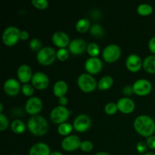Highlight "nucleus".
I'll use <instances>...</instances> for the list:
<instances>
[{"instance_id": "nucleus-1", "label": "nucleus", "mask_w": 155, "mask_h": 155, "mask_svg": "<svg viewBox=\"0 0 155 155\" xmlns=\"http://www.w3.org/2000/svg\"><path fill=\"white\" fill-rule=\"evenodd\" d=\"M133 126L136 131L144 137H150L155 132V122L148 115H140L135 119Z\"/></svg>"}, {"instance_id": "nucleus-2", "label": "nucleus", "mask_w": 155, "mask_h": 155, "mask_svg": "<svg viewBox=\"0 0 155 155\" xmlns=\"http://www.w3.org/2000/svg\"><path fill=\"white\" fill-rule=\"evenodd\" d=\"M27 127L30 133L34 136H44L48 132V122L40 115L32 116L27 122Z\"/></svg>"}, {"instance_id": "nucleus-3", "label": "nucleus", "mask_w": 155, "mask_h": 155, "mask_svg": "<svg viewBox=\"0 0 155 155\" xmlns=\"http://www.w3.org/2000/svg\"><path fill=\"white\" fill-rule=\"evenodd\" d=\"M56 53L57 52L52 47H43L42 49L38 51L36 54V59L41 64L45 66L50 65L55 61V58H57Z\"/></svg>"}, {"instance_id": "nucleus-4", "label": "nucleus", "mask_w": 155, "mask_h": 155, "mask_svg": "<svg viewBox=\"0 0 155 155\" xmlns=\"http://www.w3.org/2000/svg\"><path fill=\"white\" fill-rule=\"evenodd\" d=\"M77 84L84 92H91L98 86L95 79L89 74H82L77 78Z\"/></svg>"}, {"instance_id": "nucleus-5", "label": "nucleus", "mask_w": 155, "mask_h": 155, "mask_svg": "<svg viewBox=\"0 0 155 155\" xmlns=\"http://www.w3.org/2000/svg\"><path fill=\"white\" fill-rule=\"evenodd\" d=\"M121 55V48L116 44H110L104 48L102 52L103 59L106 62L113 63L117 61Z\"/></svg>"}, {"instance_id": "nucleus-6", "label": "nucleus", "mask_w": 155, "mask_h": 155, "mask_svg": "<svg viewBox=\"0 0 155 155\" xmlns=\"http://www.w3.org/2000/svg\"><path fill=\"white\" fill-rule=\"evenodd\" d=\"M70 116V111L66 107L57 106L52 109L50 114V118L51 121L56 124H61L65 123Z\"/></svg>"}, {"instance_id": "nucleus-7", "label": "nucleus", "mask_w": 155, "mask_h": 155, "mask_svg": "<svg viewBox=\"0 0 155 155\" xmlns=\"http://www.w3.org/2000/svg\"><path fill=\"white\" fill-rule=\"evenodd\" d=\"M20 30L15 27H8L2 33V41L5 45L12 46L18 42L20 39Z\"/></svg>"}, {"instance_id": "nucleus-8", "label": "nucleus", "mask_w": 155, "mask_h": 155, "mask_svg": "<svg viewBox=\"0 0 155 155\" xmlns=\"http://www.w3.org/2000/svg\"><path fill=\"white\" fill-rule=\"evenodd\" d=\"M133 92L137 95L145 96L151 92L152 84L149 80L145 79H139L133 83Z\"/></svg>"}, {"instance_id": "nucleus-9", "label": "nucleus", "mask_w": 155, "mask_h": 155, "mask_svg": "<svg viewBox=\"0 0 155 155\" xmlns=\"http://www.w3.org/2000/svg\"><path fill=\"white\" fill-rule=\"evenodd\" d=\"M81 140L80 137L75 135L68 136L62 140L61 147L66 151H74L80 148Z\"/></svg>"}, {"instance_id": "nucleus-10", "label": "nucleus", "mask_w": 155, "mask_h": 155, "mask_svg": "<svg viewBox=\"0 0 155 155\" xmlns=\"http://www.w3.org/2000/svg\"><path fill=\"white\" fill-rule=\"evenodd\" d=\"M32 85L36 89L42 90L46 89L49 85V78L45 74L42 72L35 73L32 77Z\"/></svg>"}, {"instance_id": "nucleus-11", "label": "nucleus", "mask_w": 155, "mask_h": 155, "mask_svg": "<svg viewBox=\"0 0 155 155\" xmlns=\"http://www.w3.org/2000/svg\"><path fill=\"white\" fill-rule=\"evenodd\" d=\"M42 108V101L38 97H30L25 104V110L30 114L35 116L41 111Z\"/></svg>"}, {"instance_id": "nucleus-12", "label": "nucleus", "mask_w": 155, "mask_h": 155, "mask_svg": "<svg viewBox=\"0 0 155 155\" xmlns=\"http://www.w3.org/2000/svg\"><path fill=\"white\" fill-rule=\"evenodd\" d=\"M91 119L86 114H80L75 118L74 121V128L77 131L83 133L89 130L91 127Z\"/></svg>"}, {"instance_id": "nucleus-13", "label": "nucleus", "mask_w": 155, "mask_h": 155, "mask_svg": "<svg viewBox=\"0 0 155 155\" xmlns=\"http://www.w3.org/2000/svg\"><path fill=\"white\" fill-rule=\"evenodd\" d=\"M102 68V62L98 57H90L85 63V69L89 74H97Z\"/></svg>"}, {"instance_id": "nucleus-14", "label": "nucleus", "mask_w": 155, "mask_h": 155, "mask_svg": "<svg viewBox=\"0 0 155 155\" xmlns=\"http://www.w3.org/2000/svg\"><path fill=\"white\" fill-rule=\"evenodd\" d=\"M143 65V61L141 58L136 54H131L127 57L126 60V66L127 69L131 72H137Z\"/></svg>"}, {"instance_id": "nucleus-15", "label": "nucleus", "mask_w": 155, "mask_h": 155, "mask_svg": "<svg viewBox=\"0 0 155 155\" xmlns=\"http://www.w3.org/2000/svg\"><path fill=\"white\" fill-rule=\"evenodd\" d=\"M5 92L10 96H15L19 93L21 90V86L20 83L16 79L10 78L8 79L4 83L3 86Z\"/></svg>"}, {"instance_id": "nucleus-16", "label": "nucleus", "mask_w": 155, "mask_h": 155, "mask_svg": "<svg viewBox=\"0 0 155 155\" xmlns=\"http://www.w3.org/2000/svg\"><path fill=\"white\" fill-rule=\"evenodd\" d=\"M118 110L124 114H130L135 110V102L133 99L127 97L121 98L120 99L118 100L117 103Z\"/></svg>"}, {"instance_id": "nucleus-17", "label": "nucleus", "mask_w": 155, "mask_h": 155, "mask_svg": "<svg viewBox=\"0 0 155 155\" xmlns=\"http://www.w3.org/2000/svg\"><path fill=\"white\" fill-rule=\"evenodd\" d=\"M18 80L23 83L24 84L28 83L33 77V72L32 69L29 65L22 64L18 68V72H17Z\"/></svg>"}, {"instance_id": "nucleus-18", "label": "nucleus", "mask_w": 155, "mask_h": 155, "mask_svg": "<svg viewBox=\"0 0 155 155\" xmlns=\"http://www.w3.org/2000/svg\"><path fill=\"white\" fill-rule=\"evenodd\" d=\"M52 42L60 48H65L71 42L68 35L63 31L55 32L52 36Z\"/></svg>"}, {"instance_id": "nucleus-19", "label": "nucleus", "mask_w": 155, "mask_h": 155, "mask_svg": "<svg viewBox=\"0 0 155 155\" xmlns=\"http://www.w3.org/2000/svg\"><path fill=\"white\" fill-rule=\"evenodd\" d=\"M87 48L86 41L82 39H73L69 44V51L72 54H81Z\"/></svg>"}, {"instance_id": "nucleus-20", "label": "nucleus", "mask_w": 155, "mask_h": 155, "mask_svg": "<svg viewBox=\"0 0 155 155\" xmlns=\"http://www.w3.org/2000/svg\"><path fill=\"white\" fill-rule=\"evenodd\" d=\"M29 155H51V150L46 143L39 142L30 148Z\"/></svg>"}, {"instance_id": "nucleus-21", "label": "nucleus", "mask_w": 155, "mask_h": 155, "mask_svg": "<svg viewBox=\"0 0 155 155\" xmlns=\"http://www.w3.org/2000/svg\"><path fill=\"white\" fill-rule=\"evenodd\" d=\"M68 89V83L64 80H58L54 83L53 86V93L58 98L64 96L65 94L67 93Z\"/></svg>"}, {"instance_id": "nucleus-22", "label": "nucleus", "mask_w": 155, "mask_h": 155, "mask_svg": "<svg viewBox=\"0 0 155 155\" xmlns=\"http://www.w3.org/2000/svg\"><path fill=\"white\" fill-rule=\"evenodd\" d=\"M142 68L148 74H155V54L148 56L144 59Z\"/></svg>"}, {"instance_id": "nucleus-23", "label": "nucleus", "mask_w": 155, "mask_h": 155, "mask_svg": "<svg viewBox=\"0 0 155 155\" xmlns=\"http://www.w3.org/2000/svg\"><path fill=\"white\" fill-rule=\"evenodd\" d=\"M114 84V79L110 76H104L101 77L98 83V89L101 91L109 89Z\"/></svg>"}, {"instance_id": "nucleus-24", "label": "nucleus", "mask_w": 155, "mask_h": 155, "mask_svg": "<svg viewBox=\"0 0 155 155\" xmlns=\"http://www.w3.org/2000/svg\"><path fill=\"white\" fill-rule=\"evenodd\" d=\"M90 28V21L87 18H81L76 24V29L80 33H86Z\"/></svg>"}, {"instance_id": "nucleus-25", "label": "nucleus", "mask_w": 155, "mask_h": 155, "mask_svg": "<svg viewBox=\"0 0 155 155\" xmlns=\"http://www.w3.org/2000/svg\"><path fill=\"white\" fill-rule=\"evenodd\" d=\"M11 129L16 134H22L25 131V124L21 120H15L11 124Z\"/></svg>"}, {"instance_id": "nucleus-26", "label": "nucleus", "mask_w": 155, "mask_h": 155, "mask_svg": "<svg viewBox=\"0 0 155 155\" xmlns=\"http://www.w3.org/2000/svg\"><path fill=\"white\" fill-rule=\"evenodd\" d=\"M137 12L141 15L143 16H147L153 12V7L149 4H141L137 7Z\"/></svg>"}, {"instance_id": "nucleus-27", "label": "nucleus", "mask_w": 155, "mask_h": 155, "mask_svg": "<svg viewBox=\"0 0 155 155\" xmlns=\"http://www.w3.org/2000/svg\"><path fill=\"white\" fill-rule=\"evenodd\" d=\"M73 127L74 126L71 125V124L68 123H63V124H60L58 127V132L61 136H68L69 133H71L73 130Z\"/></svg>"}, {"instance_id": "nucleus-28", "label": "nucleus", "mask_w": 155, "mask_h": 155, "mask_svg": "<svg viewBox=\"0 0 155 155\" xmlns=\"http://www.w3.org/2000/svg\"><path fill=\"white\" fill-rule=\"evenodd\" d=\"M87 52L91 57H97L100 53V48L98 44L95 42H91L87 45Z\"/></svg>"}, {"instance_id": "nucleus-29", "label": "nucleus", "mask_w": 155, "mask_h": 155, "mask_svg": "<svg viewBox=\"0 0 155 155\" xmlns=\"http://www.w3.org/2000/svg\"><path fill=\"white\" fill-rule=\"evenodd\" d=\"M90 33L95 37H100L104 35V29L99 24H93L90 28Z\"/></svg>"}, {"instance_id": "nucleus-30", "label": "nucleus", "mask_w": 155, "mask_h": 155, "mask_svg": "<svg viewBox=\"0 0 155 155\" xmlns=\"http://www.w3.org/2000/svg\"><path fill=\"white\" fill-rule=\"evenodd\" d=\"M117 110V105L114 102H109L107 104H106V105L104 106V111L108 115L114 114Z\"/></svg>"}, {"instance_id": "nucleus-31", "label": "nucleus", "mask_w": 155, "mask_h": 155, "mask_svg": "<svg viewBox=\"0 0 155 155\" xmlns=\"http://www.w3.org/2000/svg\"><path fill=\"white\" fill-rule=\"evenodd\" d=\"M57 58L60 60L61 61H64L69 58V51L67 48H59L56 53Z\"/></svg>"}, {"instance_id": "nucleus-32", "label": "nucleus", "mask_w": 155, "mask_h": 155, "mask_svg": "<svg viewBox=\"0 0 155 155\" xmlns=\"http://www.w3.org/2000/svg\"><path fill=\"white\" fill-rule=\"evenodd\" d=\"M30 48L33 51H39V50L42 49V42L39 40L38 38H33L30 42Z\"/></svg>"}, {"instance_id": "nucleus-33", "label": "nucleus", "mask_w": 155, "mask_h": 155, "mask_svg": "<svg viewBox=\"0 0 155 155\" xmlns=\"http://www.w3.org/2000/svg\"><path fill=\"white\" fill-rule=\"evenodd\" d=\"M21 91H22V93L26 96H31L34 92V89L32 85L25 83L21 87Z\"/></svg>"}, {"instance_id": "nucleus-34", "label": "nucleus", "mask_w": 155, "mask_h": 155, "mask_svg": "<svg viewBox=\"0 0 155 155\" xmlns=\"http://www.w3.org/2000/svg\"><path fill=\"white\" fill-rule=\"evenodd\" d=\"M32 4L38 9H45L48 6L47 0H32Z\"/></svg>"}, {"instance_id": "nucleus-35", "label": "nucleus", "mask_w": 155, "mask_h": 155, "mask_svg": "<svg viewBox=\"0 0 155 155\" xmlns=\"http://www.w3.org/2000/svg\"><path fill=\"white\" fill-rule=\"evenodd\" d=\"M80 149L84 152H90L93 149V144L90 141H83L80 145Z\"/></svg>"}, {"instance_id": "nucleus-36", "label": "nucleus", "mask_w": 155, "mask_h": 155, "mask_svg": "<svg viewBox=\"0 0 155 155\" xmlns=\"http://www.w3.org/2000/svg\"><path fill=\"white\" fill-rule=\"evenodd\" d=\"M8 125L9 121L8 118L2 113L0 114V130L4 131V130H7Z\"/></svg>"}, {"instance_id": "nucleus-37", "label": "nucleus", "mask_w": 155, "mask_h": 155, "mask_svg": "<svg viewBox=\"0 0 155 155\" xmlns=\"http://www.w3.org/2000/svg\"><path fill=\"white\" fill-rule=\"evenodd\" d=\"M147 148H148L147 144L145 143V142H142V141L139 142L137 143V145H136V149H137V151H139V153H142V154L146 153L145 151H147Z\"/></svg>"}, {"instance_id": "nucleus-38", "label": "nucleus", "mask_w": 155, "mask_h": 155, "mask_svg": "<svg viewBox=\"0 0 155 155\" xmlns=\"http://www.w3.org/2000/svg\"><path fill=\"white\" fill-rule=\"evenodd\" d=\"M146 144L148 148L155 150V136H151L148 137L146 140Z\"/></svg>"}, {"instance_id": "nucleus-39", "label": "nucleus", "mask_w": 155, "mask_h": 155, "mask_svg": "<svg viewBox=\"0 0 155 155\" xmlns=\"http://www.w3.org/2000/svg\"><path fill=\"white\" fill-rule=\"evenodd\" d=\"M148 48H149V50L153 54H155V36H153L149 40V42H148Z\"/></svg>"}, {"instance_id": "nucleus-40", "label": "nucleus", "mask_w": 155, "mask_h": 155, "mask_svg": "<svg viewBox=\"0 0 155 155\" xmlns=\"http://www.w3.org/2000/svg\"><path fill=\"white\" fill-rule=\"evenodd\" d=\"M29 38V33L28 32L26 31V30H22V31L20 32V39H22V40H26Z\"/></svg>"}, {"instance_id": "nucleus-41", "label": "nucleus", "mask_w": 155, "mask_h": 155, "mask_svg": "<svg viewBox=\"0 0 155 155\" xmlns=\"http://www.w3.org/2000/svg\"><path fill=\"white\" fill-rule=\"evenodd\" d=\"M58 101H59V104H60L61 106H64V107H65V105H67V104H68V100L66 97L63 96V97H61V98H59Z\"/></svg>"}, {"instance_id": "nucleus-42", "label": "nucleus", "mask_w": 155, "mask_h": 155, "mask_svg": "<svg viewBox=\"0 0 155 155\" xmlns=\"http://www.w3.org/2000/svg\"><path fill=\"white\" fill-rule=\"evenodd\" d=\"M124 94H126V95H130L132 92H133V86H126V87L124 89Z\"/></svg>"}, {"instance_id": "nucleus-43", "label": "nucleus", "mask_w": 155, "mask_h": 155, "mask_svg": "<svg viewBox=\"0 0 155 155\" xmlns=\"http://www.w3.org/2000/svg\"><path fill=\"white\" fill-rule=\"evenodd\" d=\"M95 155H110V154H108V153H107V152H104V151H100V152H98Z\"/></svg>"}, {"instance_id": "nucleus-44", "label": "nucleus", "mask_w": 155, "mask_h": 155, "mask_svg": "<svg viewBox=\"0 0 155 155\" xmlns=\"http://www.w3.org/2000/svg\"><path fill=\"white\" fill-rule=\"evenodd\" d=\"M51 155H64V154H62V153H61L60 151H53V152H51Z\"/></svg>"}, {"instance_id": "nucleus-45", "label": "nucleus", "mask_w": 155, "mask_h": 155, "mask_svg": "<svg viewBox=\"0 0 155 155\" xmlns=\"http://www.w3.org/2000/svg\"><path fill=\"white\" fill-rule=\"evenodd\" d=\"M142 155H155V153L154 152H146Z\"/></svg>"}, {"instance_id": "nucleus-46", "label": "nucleus", "mask_w": 155, "mask_h": 155, "mask_svg": "<svg viewBox=\"0 0 155 155\" xmlns=\"http://www.w3.org/2000/svg\"><path fill=\"white\" fill-rule=\"evenodd\" d=\"M2 110H3V104L2 103H0V114L2 113Z\"/></svg>"}]
</instances>
